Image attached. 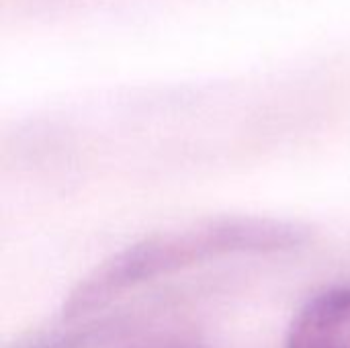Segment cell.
<instances>
[{
	"label": "cell",
	"instance_id": "1",
	"mask_svg": "<svg viewBox=\"0 0 350 348\" xmlns=\"http://www.w3.org/2000/svg\"><path fill=\"white\" fill-rule=\"evenodd\" d=\"M310 230L281 219L228 217L201 222L146 238L113 254L80 281L64 304L68 320L90 314L119 293L191 265L242 252L291 250L308 242Z\"/></svg>",
	"mask_w": 350,
	"mask_h": 348
},
{
	"label": "cell",
	"instance_id": "3",
	"mask_svg": "<svg viewBox=\"0 0 350 348\" xmlns=\"http://www.w3.org/2000/svg\"><path fill=\"white\" fill-rule=\"evenodd\" d=\"M90 340H92V334L76 332V334H68V336H53L51 340L37 343L31 348H86Z\"/></svg>",
	"mask_w": 350,
	"mask_h": 348
},
{
	"label": "cell",
	"instance_id": "4",
	"mask_svg": "<svg viewBox=\"0 0 350 348\" xmlns=\"http://www.w3.org/2000/svg\"><path fill=\"white\" fill-rule=\"evenodd\" d=\"M135 348H197L195 345L180 340V338H154L144 345H137Z\"/></svg>",
	"mask_w": 350,
	"mask_h": 348
},
{
	"label": "cell",
	"instance_id": "2",
	"mask_svg": "<svg viewBox=\"0 0 350 348\" xmlns=\"http://www.w3.org/2000/svg\"><path fill=\"white\" fill-rule=\"evenodd\" d=\"M285 348H350V287L308 302L293 318Z\"/></svg>",
	"mask_w": 350,
	"mask_h": 348
}]
</instances>
